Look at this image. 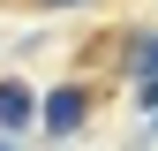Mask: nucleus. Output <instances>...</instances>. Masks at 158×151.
I'll use <instances>...</instances> for the list:
<instances>
[{
    "label": "nucleus",
    "instance_id": "7ed1b4c3",
    "mask_svg": "<svg viewBox=\"0 0 158 151\" xmlns=\"http://www.w3.org/2000/svg\"><path fill=\"white\" fill-rule=\"evenodd\" d=\"M121 53H128V61H121L128 76H151V68H158V30H135V38H128Z\"/></svg>",
    "mask_w": 158,
    "mask_h": 151
},
{
    "label": "nucleus",
    "instance_id": "39448f33",
    "mask_svg": "<svg viewBox=\"0 0 158 151\" xmlns=\"http://www.w3.org/2000/svg\"><path fill=\"white\" fill-rule=\"evenodd\" d=\"M0 151H15V144H8V136H0Z\"/></svg>",
    "mask_w": 158,
    "mask_h": 151
},
{
    "label": "nucleus",
    "instance_id": "f257e3e1",
    "mask_svg": "<svg viewBox=\"0 0 158 151\" xmlns=\"http://www.w3.org/2000/svg\"><path fill=\"white\" fill-rule=\"evenodd\" d=\"M83 113H90V91H83V83H60V91H45V98H38V121H45L53 136H75V128H83Z\"/></svg>",
    "mask_w": 158,
    "mask_h": 151
},
{
    "label": "nucleus",
    "instance_id": "20e7f679",
    "mask_svg": "<svg viewBox=\"0 0 158 151\" xmlns=\"http://www.w3.org/2000/svg\"><path fill=\"white\" fill-rule=\"evenodd\" d=\"M30 8H90V0H30Z\"/></svg>",
    "mask_w": 158,
    "mask_h": 151
},
{
    "label": "nucleus",
    "instance_id": "f03ea898",
    "mask_svg": "<svg viewBox=\"0 0 158 151\" xmlns=\"http://www.w3.org/2000/svg\"><path fill=\"white\" fill-rule=\"evenodd\" d=\"M30 121H38V98H30V83H15V76H8V83H0V128L15 136V128H30Z\"/></svg>",
    "mask_w": 158,
    "mask_h": 151
}]
</instances>
